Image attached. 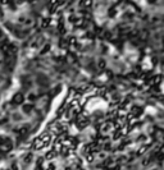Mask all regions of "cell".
I'll list each match as a JSON object with an SVG mask.
<instances>
[{
  "instance_id": "cell-1",
  "label": "cell",
  "mask_w": 164,
  "mask_h": 170,
  "mask_svg": "<svg viewBox=\"0 0 164 170\" xmlns=\"http://www.w3.org/2000/svg\"><path fill=\"white\" fill-rule=\"evenodd\" d=\"M13 101L15 102V104H22L23 102V95L22 93H17L14 96V99H13Z\"/></svg>"
},
{
  "instance_id": "cell-2",
  "label": "cell",
  "mask_w": 164,
  "mask_h": 170,
  "mask_svg": "<svg viewBox=\"0 0 164 170\" xmlns=\"http://www.w3.org/2000/svg\"><path fill=\"white\" fill-rule=\"evenodd\" d=\"M30 109H31V106H30V105H27V106H23V110H25V113L30 111Z\"/></svg>"
}]
</instances>
